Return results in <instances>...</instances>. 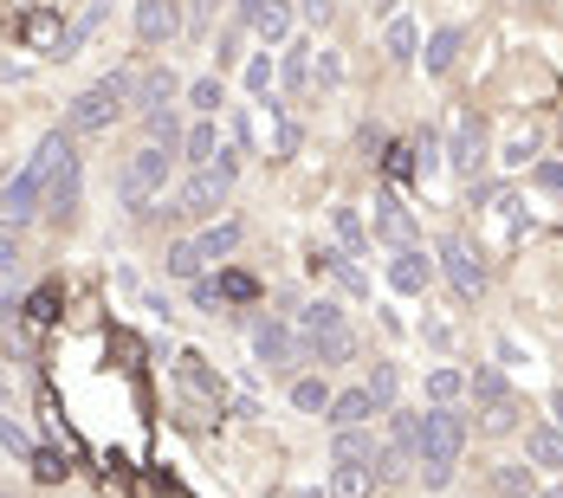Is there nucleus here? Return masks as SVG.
Here are the masks:
<instances>
[{
    "instance_id": "f257e3e1",
    "label": "nucleus",
    "mask_w": 563,
    "mask_h": 498,
    "mask_svg": "<svg viewBox=\"0 0 563 498\" xmlns=\"http://www.w3.org/2000/svg\"><path fill=\"white\" fill-rule=\"evenodd\" d=\"M71 156V136L65 130H53L33 156H26V168L0 188V233H13V226H26L40 208H46V181H53V168Z\"/></svg>"
},
{
    "instance_id": "f03ea898",
    "label": "nucleus",
    "mask_w": 563,
    "mask_h": 498,
    "mask_svg": "<svg viewBox=\"0 0 563 498\" xmlns=\"http://www.w3.org/2000/svg\"><path fill=\"white\" fill-rule=\"evenodd\" d=\"M460 446H466V414L448 408V401L428 408V414H421V434H415V460H421V486H428V493H441L453 479Z\"/></svg>"
},
{
    "instance_id": "7ed1b4c3",
    "label": "nucleus",
    "mask_w": 563,
    "mask_h": 498,
    "mask_svg": "<svg viewBox=\"0 0 563 498\" xmlns=\"http://www.w3.org/2000/svg\"><path fill=\"white\" fill-rule=\"evenodd\" d=\"M130 98H136V71H111V78H98L91 91L71 98V111H65V136H98V130H111L117 117L130 111Z\"/></svg>"
},
{
    "instance_id": "20e7f679",
    "label": "nucleus",
    "mask_w": 563,
    "mask_h": 498,
    "mask_svg": "<svg viewBox=\"0 0 563 498\" xmlns=\"http://www.w3.org/2000/svg\"><path fill=\"white\" fill-rule=\"evenodd\" d=\"M169 168H175V150H163V143H143V150L123 163L117 201H123L130 214H150V208L163 201V188H169Z\"/></svg>"
},
{
    "instance_id": "39448f33",
    "label": "nucleus",
    "mask_w": 563,
    "mask_h": 498,
    "mask_svg": "<svg viewBox=\"0 0 563 498\" xmlns=\"http://www.w3.org/2000/svg\"><path fill=\"white\" fill-rule=\"evenodd\" d=\"M227 188H233V156H221V163H201L188 181H181V188H175L169 214H175V221H208V214L227 201Z\"/></svg>"
},
{
    "instance_id": "423d86ee",
    "label": "nucleus",
    "mask_w": 563,
    "mask_h": 498,
    "mask_svg": "<svg viewBox=\"0 0 563 498\" xmlns=\"http://www.w3.org/2000/svg\"><path fill=\"white\" fill-rule=\"evenodd\" d=\"M298 336H305V350L318 356V363H350V350H356V336L343 324V311L331 298H318V305H305V318H298Z\"/></svg>"
},
{
    "instance_id": "0eeeda50",
    "label": "nucleus",
    "mask_w": 563,
    "mask_h": 498,
    "mask_svg": "<svg viewBox=\"0 0 563 498\" xmlns=\"http://www.w3.org/2000/svg\"><path fill=\"white\" fill-rule=\"evenodd\" d=\"M466 388H473V401H479V428H486V434H511V428H518V395L506 388L499 369H473Z\"/></svg>"
},
{
    "instance_id": "6e6552de",
    "label": "nucleus",
    "mask_w": 563,
    "mask_h": 498,
    "mask_svg": "<svg viewBox=\"0 0 563 498\" xmlns=\"http://www.w3.org/2000/svg\"><path fill=\"white\" fill-rule=\"evenodd\" d=\"M441 273L453 278V291L473 305V298H486V259H479V246L466 240V233H448L441 240Z\"/></svg>"
},
{
    "instance_id": "1a4fd4ad",
    "label": "nucleus",
    "mask_w": 563,
    "mask_h": 498,
    "mask_svg": "<svg viewBox=\"0 0 563 498\" xmlns=\"http://www.w3.org/2000/svg\"><path fill=\"white\" fill-rule=\"evenodd\" d=\"M175 33H181L175 0H136V46H143V53H163Z\"/></svg>"
},
{
    "instance_id": "9d476101",
    "label": "nucleus",
    "mask_w": 563,
    "mask_h": 498,
    "mask_svg": "<svg viewBox=\"0 0 563 498\" xmlns=\"http://www.w3.org/2000/svg\"><path fill=\"white\" fill-rule=\"evenodd\" d=\"M253 356H260L266 369H291V363H298V336H291V324L260 318V324H253Z\"/></svg>"
},
{
    "instance_id": "9b49d317",
    "label": "nucleus",
    "mask_w": 563,
    "mask_h": 498,
    "mask_svg": "<svg viewBox=\"0 0 563 498\" xmlns=\"http://www.w3.org/2000/svg\"><path fill=\"white\" fill-rule=\"evenodd\" d=\"M376 453H383V441L369 434V421L363 428H338V441H331V460L338 466H376Z\"/></svg>"
},
{
    "instance_id": "f8f14e48",
    "label": "nucleus",
    "mask_w": 563,
    "mask_h": 498,
    "mask_svg": "<svg viewBox=\"0 0 563 498\" xmlns=\"http://www.w3.org/2000/svg\"><path fill=\"white\" fill-rule=\"evenodd\" d=\"M428 278H434V259L421 246H395V266H389L395 291H428Z\"/></svg>"
},
{
    "instance_id": "ddd939ff",
    "label": "nucleus",
    "mask_w": 563,
    "mask_h": 498,
    "mask_svg": "<svg viewBox=\"0 0 563 498\" xmlns=\"http://www.w3.org/2000/svg\"><path fill=\"white\" fill-rule=\"evenodd\" d=\"M479 163H486V130H479V117H460L453 123V168L473 175Z\"/></svg>"
},
{
    "instance_id": "4468645a",
    "label": "nucleus",
    "mask_w": 563,
    "mask_h": 498,
    "mask_svg": "<svg viewBox=\"0 0 563 498\" xmlns=\"http://www.w3.org/2000/svg\"><path fill=\"white\" fill-rule=\"evenodd\" d=\"M369 414H383V408L369 401V388H343V395H331V408H324L331 428H363Z\"/></svg>"
},
{
    "instance_id": "2eb2a0df",
    "label": "nucleus",
    "mask_w": 563,
    "mask_h": 498,
    "mask_svg": "<svg viewBox=\"0 0 563 498\" xmlns=\"http://www.w3.org/2000/svg\"><path fill=\"white\" fill-rule=\"evenodd\" d=\"M71 208H78V156H65V163L53 168V181H46V214L65 221Z\"/></svg>"
},
{
    "instance_id": "dca6fc26",
    "label": "nucleus",
    "mask_w": 563,
    "mask_h": 498,
    "mask_svg": "<svg viewBox=\"0 0 563 498\" xmlns=\"http://www.w3.org/2000/svg\"><path fill=\"white\" fill-rule=\"evenodd\" d=\"M175 91H181V85H175V71H163V65H156V71H150V78L136 85V117L169 111V98H175Z\"/></svg>"
},
{
    "instance_id": "f3484780",
    "label": "nucleus",
    "mask_w": 563,
    "mask_h": 498,
    "mask_svg": "<svg viewBox=\"0 0 563 498\" xmlns=\"http://www.w3.org/2000/svg\"><path fill=\"white\" fill-rule=\"evenodd\" d=\"M175 376H181V388H188L195 401H208V408L221 401V376H208V363H201V356H181V363H175Z\"/></svg>"
},
{
    "instance_id": "a211bd4d",
    "label": "nucleus",
    "mask_w": 563,
    "mask_h": 498,
    "mask_svg": "<svg viewBox=\"0 0 563 498\" xmlns=\"http://www.w3.org/2000/svg\"><path fill=\"white\" fill-rule=\"evenodd\" d=\"M376 208H383V214H376V233L395 240V246H415V221H408V208H401L395 195H376Z\"/></svg>"
},
{
    "instance_id": "6ab92c4d",
    "label": "nucleus",
    "mask_w": 563,
    "mask_h": 498,
    "mask_svg": "<svg viewBox=\"0 0 563 498\" xmlns=\"http://www.w3.org/2000/svg\"><path fill=\"white\" fill-rule=\"evenodd\" d=\"M26 46L65 58V26H58V13H26Z\"/></svg>"
},
{
    "instance_id": "aec40b11",
    "label": "nucleus",
    "mask_w": 563,
    "mask_h": 498,
    "mask_svg": "<svg viewBox=\"0 0 563 498\" xmlns=\"http://www.w3.org/2000/svg\"><path fill=\"white\" fill-rule=\"evenodd\" d=\"M311 273H324V278H338L343 291H369V278L350 266V253H311Z\"/></svg>"
},
{
    "instance_id": "412c9836",
    "label": "nucleus",
    "mask_w": 563,
    "mask_h": 498,
    "mask_svg": "<svg viewBox=\"0 0 563 498\" xmlns=\"http://www.w3.org/2000/svg\"><path fill=\"white\" fill-rule=\"evenodd\" d=\"M525 460L531 466H563V428H531L525 434Z\"/></svg>"
},
{
    "instance_id": "4be33fe9",
    "label": "nucleus",
    "mask_w": 563,
    "mask_h": 498,
    "mask_svg": "<svg viewBox=\"0 0 563 498\" xmlns=\"http://www.w3.org/2000/svg\"><path fill=\"white\" fill-rule=\"evenodd\" d=\"M453 58H460V26H441V33L428 40V53H421V65H428L434 78H448V71H453Z\"/></svg>"
},
{
    "instance_id": "5701e85b",
    "label": "nucleus",
    "mask_w": 563,
    "mask_h": 498,
    "mask_svg": "<svg viewBox=\"0 0 563 498\" xmlns=\"http://www.w3.org/2000/svg\"><path fill=\"white\" fill-rule=\"evenodd\" d=\"M376 493V466H338L331 473V498H369Z\"/></svg>"
},
{
    "instance_id": "b1692460",
    "label": "nucleus",
    "mask_w": 563,
    "mask_h": 498,
    "mask_svg": "<svg viewBox=\"0 0 563 498\" xmlns=\"http://www.w3.org/2000/svg\"><path fill=\"white\" fill-rule=\"evenodd\" d=\"M104 13H111V0H91V7H85V13H78L71 26H65V58L78 53V46H85V40L98 33V26H104Z\"/></svg>"
},
{
    "instance_id": "393cba45",
    "label": "nucleus",
    "mask_w": 563,
    "mask_h": 498,
    "mask_svg": "<svg viewBox=\"0 0 563 498\" xmlns=\"http://www.w3.org/2000/svg\"><path fill=\"white\" fill-rule=\"evenodd\" d=\"M195 246H201V259H227V253H233V246H240V221L201 226V233H195Z\"/></svg>"
},
{
    "instance_id": "a878e982",
    "label": "nucleus",
    "mask_w": 563,
    "mask_h": 498,
    "mask_svg": "<svg viewBox=\"0 0 563 498\" xmlns=\"http://www.w3.org/2000/svg\"><path fill=\"white\" fill-rule=\"evenodd\" d=\"M291 408L324 414V408H331V383H324V376H298V383H291Z\"/></svg>"
},
{
    "instance_id": "bb28decb",
    "label": "nucleus",
    "mask_w": 563,
    "mask_h": 498,
    "mask_svg": "<svg viewBox=\"0 0 563 498\" xmlns=\"http://www.w3.org/2000/svg\"><path fill=\"white\" fill-rule=\"evenodd\" d=\"M201 266H208V259H201V246H195V240H175L169 259H163V273H169V278H201Z\"/></svg>"
},
{
    "instance_id": "cd10ccee",
    "label": "nucleus",
    "mask_w": 563,
    "mask_h": 498,
    "mask_svg": "<svg viewBox=\"0 0 563 498\" xmlns=\"http://www.w3.org/2000/svg\"><path fill=\"white\" fill-rule=\"evenodd\" d=\"M181 156H188L195 168H201V163H214V156H221V150H214V123H195V130L181 136Z\"/></svg>"
},
{
    "instance_id": "c85d7f7f",
    "label": "nucleus",
    "mask_w": 563,
    "mask_h": 498,
    "mask_svg": "<svg viewBox=\"0 0 563 498\" xmlns=\"http://www.w3.org/2000/svg\"><path fill=\"white\" fill-rule=\"evenodd\" d=\"M383 46H389V58H401V65H408V58H415V46H421L415 20H389V40H383Z\"/></svg>"
},
{
    "instance_id": "c756f323",
    "label": "nucleus",
    "mask_w": 563,
    "mask_h": 498,
    "mask_svg": "<svg viewBox=\"0 0 563 498\" xmlns=\"http://www.w3.org/2000/svg\"><path fill=\"white\" fill-rule=\"evenodd\" d=\"M369 401H376V408H389L395 401V388H401V376H395V363H376V369H369Z\"/></svg>"
},
{
    "instance_id": "7c9ffc66",
    "label": "nucleus",
    "mask_w": 563,
    "mask_h": 498,
    "mask_svg": "<svg viewBox=\"0 0 563 498\" xmlns=\"http://www.w3.org/2000/svg\"><path fill=\"white\" fill-rule=\"evenodd\" d=\"M143 130H150V143H163V150H181V123L169 111H150L143 117Z\"/></svg>"
},
{
    "instance_id": "2f4dec72",
    "label": "nucleus",
    "mask_w": 563,
    "mask_h": 498,
    "mask_svg": "<svg viewBox=\"0 0 563 498\" xmlns=\"http://www.w3.org/2000/svg\"><path fill=\"white\" fill-rule=\"evenodd\" d=\"M331 221H338V240L350 246V253L369 246V233H363V221H356V208H331Z\"/></svg>"
},
{
    "instance_id": "473e14b6",
    "label": "nucleus",
    "mask_w": 563,
    "mask_h": 498,
    "mask_svg": "<svg viewBox=\"0 0 563 498\" xmlns=\"http://www.w3.org/2000/svg\"><path fill=\"white\" fill-rule=\"evenodd\" d=\"M253 26H260V40H285V26H291V13H285L279 0H266V7L253 13Z\"/></svg>"
},
{
    "instance_id": "72a5a7b5",
    "label": "nucleus",
    "mask_w": 563,
    "mask_h": 498,
    "mask_svg": "<svg viewBox=\"0 0 563 498\" xmlns=\"http://www.w3.org/2000/svg\"><path fill=\"white\" fill-rule=\"evenodd\" d=\"M53 318H58V285H40L26 298V324H53Z\"/></svg>"
},
{
    "instance_id": "f704fd0d",
    "label": "nucleus",
    "mask_w": 563,
    "mask_h": 498,
    "mask_svg": "<svg viewBox=\"0 0 563 498\" xmlns=\"http://www.w3.org/2000/svg\"><path fill=\"white\" fill-rule=\"evenodd\" d=\"M188 104L201 117H214L221 111V78H195V85H188Z\"/></svg>"
},
{
    "instance_id": "c9c22d12",
    "label": "nucleus",
    "mask_w": 563,
    "mask_h": 498,
    "mask_svg": "<svg viewBox=\"0 0 563 498\" xmlns=\"http://www.w3.org/2000/svg\"><path fill=\"white\" fill-rule=\"evenodd\" d=\"M493 493H499V498H538V493H531V479H525V466H506V473L493 479Z\"/></svg>"
},
{
    "instance_id": "e433bc0d",
    "label": "nucleus",
    "mask_w": 563,
    "mask_h": 498,
    "mask_svg": "<svg viewBox=\"0 0 563 498\" xmlns=\"http://www.w3.org/2000/svg\"><path fill=\"white\" fill-rule=\"evenodd\" d=\"M460 388H466V376H460V369H434V376H428V395H434V401H453Z\"/></svg>"
},
{
    "instance_id": "4c0bfd02",
    "label": "nucleus",
    "mask_w": 563,
    "mask_h": 498,
    "mask_svg": "<svg viewBox=\"0 0 563 498\" xmlns=\"http://www.w3.org/2000/svg\"><path fill=\"white\" fill-rule=\"evenodd\" d=\"M415 434H421V414H395L389 421V446H408L415 453Z\"/></svg>"
},
{
    "instance_id": "58836bf2",
    "label": "nucleus",
    "mask_w": 563,
    "mask_h": 498,
    "mask_svg": "<svg viewBox=\"0 0 563 498\" xmlns=\"http://www.w3.org/2000/svg\"><path fill=\"white\" fill-rule=\"evenodd\" d=\"M221 298H240V305H246V298H260V285H253L246 273H227L221 278Z\"/></svg>"
},
{
    "instance_id": "ea45409f",
    "label": "nucleus",
    "mask_w": 563,
    "mask_h": 498,
    "mask_svg": "<svg viewBox=\"0 0 563 498\" xmlns=\"http://www.w3.org/2000/svg\"><path fill=\"white\" fill-rule=\"evenodd\" d=\"M33 473H40V479H65L71 466H65V453H33Z\"/></svg>"
},
{
    "instance_id": "a19ab883",
    "label": "nucleus",
    "mask_w": 563,
    "mask_h": 498,
    "mask_svg": "<svg viewBox=\"0 0 563 498\" xmlns=\"http://www.w3.org/2000/svg\"><path fill=\"white\" fill-rule=\"evenodd\" d=\"M195 305L201 311H221V278H195Z\"/></svg>"
},
{
    "instance_id": "79ce46f5",
    "label": "nucleus",
    "mask_w": 563,
    "mask_h": 498,
    "mask_svg": "<svg viewBox=\"0 0 563 498\" xmlns=\"http://www.w3.org/2000/svg\"><path fill=\"white\" fill-rule=\"evenodd\" d=\"M13 273H20V240L0 233V278H13Z\"/></svg>"
},
{
    "instance_id": "37998d69",
    "label": "nucleus",
    "mask_w": 563,
    "mask_h": 498,
    "mask_svg": "<svg viewBox=\"0 0 563 498\" xmlns=\"http://www.w3.org/2000/svg\"><path fill=\"white\" fill-rule=\"evenodd\" d=\"M246 85L266 98V85H273V58H253V65H246Z\"/></svg>"
},
{
    "instance_id": "c03bdc74",
    "label": "nucleus",
    "mask_w": 563,
    "mask_h": 498,
    "mask_svg": "<svg viewBox=\"0 0 563 498\" xmlns=\"http://www.w3.org/2000/svg\"><path fill=\"white\" fill-rule=\"evenodd\" d=\"M395 175V181H408V175H415V150H389V163H383Z\"/></svg>"
},
{
    "instance_id": "a18cd8bd",
    "label": "nucleus",
    "mask_w": 563,
    "mask_h": 498,
    "mask_svg": "<svg viewBox=\"0 0 563 498\" xmlns=\"http://www.w3.org/2000/svg\"><path fill=\"white\" fill-rule=\"evenodd\" d=\"M0 441L13 446V453H33V441H26V434H20V428H13V421H7V414H0Z\"/></svg>"
},
{
    "instance_id": "49530a36",
    "label": "nucleus",
    "mask_w": 563,
    "mask_h": 498,
    "mask_svg": "<svg viewBox=\"0 0 563 498\" xmlns=\"http://www.w3.org/2000/svg\"><path fill=\"white\" fill-rule=\"evenodd\" d=\"M538 181H544L551 195H563V163H544V168H538Z\"/></svg>"
},
{
    "instance_id": "de8ad7c7",
    "label": "nucleus",
    "mask_w": 563,
    "mask_h": 498,
    "mask_svg": "<svg viewBox=\"0 0 563 498\" xmlns=\"http://www.w3.org/2000/svg\"><path fill=\"white\" fill-rule=\"evenodd\" d=\"M285 78H291V85H305V78H311V58H305V53H291V65H285Z\"/></svg>"
},
{
    "instance_id": "09e8293b",
    "label": "nucleus",
    "mask_w": 563,
    "mask_h": 498,
    "mask_svg": "<svg viewBox=\"0 0 563 498\" xmlns=\"http://www.w3.org/2000/svg\"><path fill=\"white\" fill-rule=\"evenodd\" d=\"M305 20H311V26H324V20H331V0H305Z\"/></svg>"
},
{
    "instance_id": "8fccbe9b",
    "label": "nucleus",
    "mask_w": 563,
    "mask_h": 498,
    "mask_svg": "<svg viewBox=\"0 0 563 498\" xmlns=\"http://www.w3.org/2000/svg\"><path fill=\"white\" fill-rule=\"evenodd\" d=\"M214 7H221V0H195V33H208V20H214Z\"/></svg>"
},
{
    "instance_id": "3c124183",
    "label": "nucleus",
    "mask_w": 563,
    "mask_h": 498,
    "mask_svg": "<svg viewBox=\"0 0 563 498\" xmlns=\"http://www.w3.org/2000/svg\"><path fill=\"white\" fill-rule=\"evenodd\" d=\"M13 311H20V305H13V298H7V291H0V324H7V318H13Z\"/></svg>"
},
{
    "instance_id": "603ef678",
    "label": "nucleus",
    "mask_w": 563,
    "mask_h": 498,
    "mask_svg": "<svg viewBox=\"0 0 563 498\" xmlns=\"http://www.w3.org/2000/svg\"><path fill=\"white\" fill-rule=\"evenodd\" d=\"M544 498H563V486H558V493H544Z\"/></svg>"
},
{
    "instance_id": "864d4df0",
    "label": "nucleus",
    "mask_w": 563,
    "mask_h": 498,
    "mask_svg": "<svg viewBox=\"0 0 563 498\" xmlns=\"http://www.w3.org/2000/svg\"><path fill=\"white\" fill-rule=\"evenodd\" d=\"M0 408H7V388H0Z\"/></svg>"
},
{
    "instance_id": "5fc2aeb1",
    "label": "nucleus",
    "mask_w": 563,
    "mask_h": 498,
    "mask_svg": "<svg viewBox=\"0 0 563 498\" xmlns=\"http://www.w3.org/2000/svg\"><path fill=\"white\" fill-rule=\"evenodd\" d=\"M0 498H13V493H0Z\"/></svg>"
}]
</instances>
